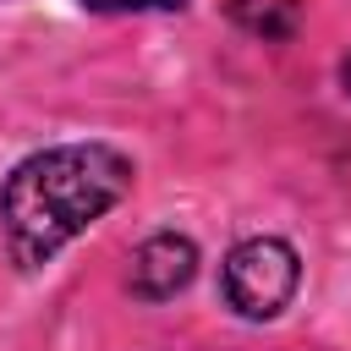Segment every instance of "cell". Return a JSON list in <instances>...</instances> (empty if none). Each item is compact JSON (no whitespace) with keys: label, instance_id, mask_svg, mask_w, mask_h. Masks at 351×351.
Segmentation results:
<instances>
[{"label":"cell","instance_id":"5","mask_svg":"<svg viewBox=\"0 0 351 351\" xmlns=\"http://www.w3.org/2000/svg\"><path fill=\"white\" fill-rule=\"evenodd\" d=\"M340 82H346V93H351V55L340 60Z\"/></svg>","mask_w":351,"mask_h":351},{"label":"cell","instance_id":"1","mask_svg":"<svg viewBox=\"0 0 351 351\" xmlns=\"http://www.w3.org/2000/svg\"><path fill=\"white\" fill-rule=\"evenodd\" d=\"M137 170L110 143H60L38 148L0 181V236L11 263L44 269L66 241H77L88 225H99L126 192Z\"/></svg>","mask_w":351,"mask_h":351},{"label":"cell","instance_id":"3","mask_svg":"<svg viewBox=\"0 0 351 351\" xmlns=\"http://www.w3.org/2000/svg\"><path fill=\"white\" fill-rule=\"evenodd\" d=\"M192 274H197V241L176 236V230H159L132 252L126 285H132L137 302H170V296H181L192 285Z\"/></svg>","mask_w":351,"mask_h":351},{"label":"cell","instance_id":"2","mask_svg":"<svg viewBox=\"0 0 351 351\" xmlns=\"http://www.w3.org/2000/svg\"><path fill=\"white\" fill-rule=\"evenodd\" d=\"M302 285V258L291 241L280 236H247L225 252V269H219V291H225V307L236 318H280L291 307Z\"/></svg>","mask_w":351,"mask_h":351},{"label":"cell","instance_id":"4","mask_svg":"<svg viewBox=\"0 0 351 351\" xmlns=\"http://www.w3.org/2000/svg\"><path fill=\"white\" fill-rule=\"evenodd\" d=\"M88 11H104V16H126V11H176L186 0H82Z\"/></svg>","mask_w":351,"mask_h":351}]
</instances>
